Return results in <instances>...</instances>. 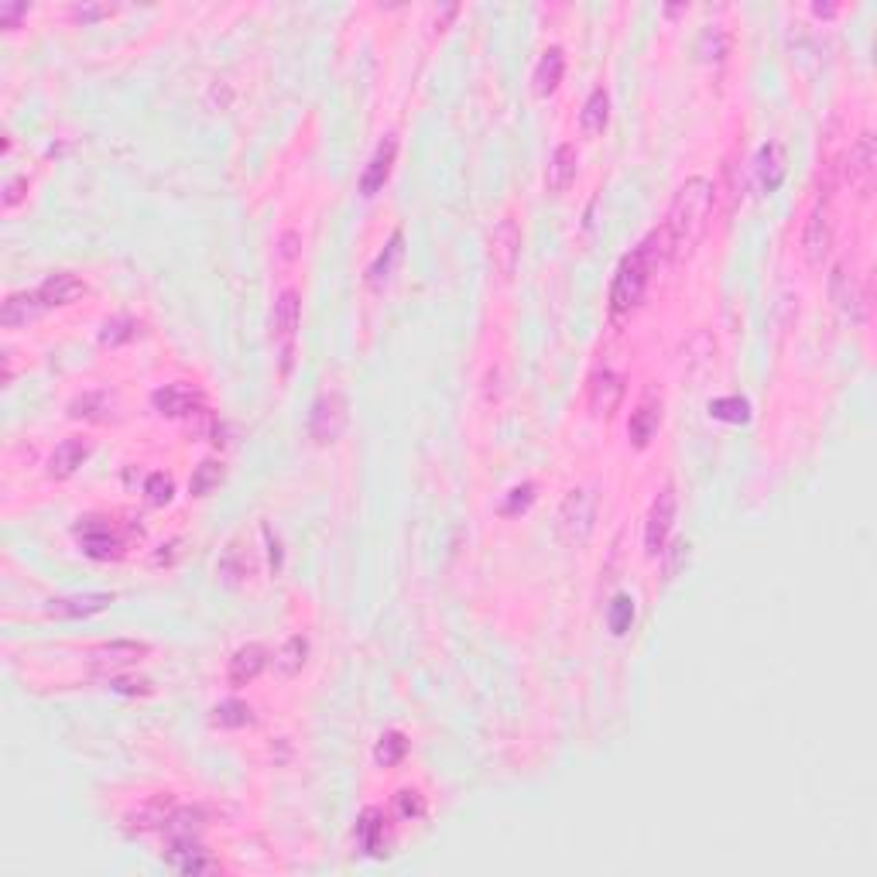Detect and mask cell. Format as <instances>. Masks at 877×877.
<instances>
[{
    "label": "cell",
    "instance_id": "obj_10",
    "mask_svg": "<svg viewBox=\"0 0 877 877\" xmlns=\"http://www.w3.org/2000/svg\"><path fill=\"white\" fill-rule=\"evenodd\" d=\"M559 521L569 542H586L593 531V521H597V501H593L590 490H569V497L559 508Z\"/></svg>",
    "mask_w": 877,
    "mask_h": 877
},
{
    "label": "cell",
    "instance_id": "obj_29",
    "mask_svg": "<svg viewBox=\"0 0 877 877\" xmlns=\"http://www.w3.org/2000/svg\"><path fill=\"white\" fill-rule=\"evenodd\" d=\"M405 758H408V737L401 734V730L381 734V740H377L374 747V761L381 764V768H394V764H401Z\"/></svg>",
    "mask_w": 877,
    "mask_h": 877
},
{
    "label": "cell",
    "instance_id": "obj_45",
    "mask_svg": "<svg viewBox=\"0 0 877 877\" xmlns=\"http://www.w3.org/2000/svg\"><path fill=\"white\" fill-rule=\"evenodd\" d=\"M840 11V7H833V4H816L812 7V14H819V18H830V14H836Z\"/></svg>",
    "mask_w": 877,
    "mask_h": 877
},
{
    "label": "cell",
    "instance_id": "obj_24",
    "mask_svg": "<svg viewBox=\"0 0 877 877\" xmlns=\"http://www.w3.org/2000/svg\"><path fill=\"white\" fill-rule=\"evenodd\" d=\"M401 254H405V233L394 230V233H391V240H388V244H384V251L374 257V264H370V271H367L370 288L388 285L391 275H394V268H398V261H401Z\"/></svg>",
    "mask_w": 877,
    "mask_h": 877
},
{
    "label": "cell",
    "instance_id": "obj_43",
    "mask_svg": "<svg viewBox=\"0 0 877 877\" xmlns=\"http://www.w3.org/2000/svg\"><path fill=\"white\" fill-rule=\"evenodd\" d=\"M21 185H24V179H11V182H7V192H4V206L7 209H11L21 199Z\"/></svg>",
    "mask_w": 877,
    "mask_h": 877
},
{
    "label": "cell",
    "instance_id": "obj_2",
    "mask_svg": "<svg viewBox=\"0 0 877 877\" xmlns=\"http://www.w3.org/2000/svg\"><path fill=\"white\" fill-rule=\"evenodd\" d=\"M662 257H669V244H665V233L655 230L651 237L641 240L621 264H617L614 281H610V316L624 319L638 309L641 299H645V292H648L651 271L658 268Z\"/></svg>",
    "mask_w": 877,
    "mask_h": 877
},
{
    "label": "cell",
    "instance_id": "obj_22",
    "mask_svg": "<svg viewBox=\"0 0 877 877\" xmlns=\"http://www.w3.org/2000/svg\"><path fill=\"white\" fill-rule=\"evenodd\" d=\"M264 665H268V651H264V645H244L233 651L230 658V686H247V682H254L257 675L264 672Z\"/></svg>",
    "mask_w": 877,
    "mask_h": 877
},
{
    "label": "cell",
    "instance_id": "obj_1",
    "mask_svg": "<svg viewBox=\"0 0 877 877\" xmlns=\"http://www.w3.org/2000/svg\"><path fill=\"white\" fill-rule=\"evenodd\" d=\"M713 203H716V189L710 179L703 175H693L679 185V192L672 196L669 213H665L662 233L665 244H669V257H682L703 240L706 227H710L713 216Z\"/></svg>",
    "mask_w": 877,
    "mask_h": 877
},
{
    "label": "cell",
    "instance_id": "obj_13",
    "mask_svg": "<svg viewBox=\"0 0 877 877\" xmlns=\"http://www.w3.org/2000/svg\"><path fill=\"white\" fill-rule=\"evenodd\" d=\"M114 603V593H72V597L48 600L45 614L62 617V621H79V617H93Z\"/></svg>",
    "mask_w": 877,
    "mask_h": 877
},
{
    "label": "cell",
    "instance_id": "obj_30",
    "mask_svg": "<svg viewBox=\"0 0 877 877\" xmlns=\"http://www.w3.org/2000/svg\"><path fill=\"white\" fill-rule=\"evenodd\" d=\"M213 723L223 730H240L247 723H254V710L247 703H240V699H223L213 710Z\"/></svg>",
    "mask_w": 877,
    "mask_h": 877
},
{
    "label": "cell",
    "instance_id": "obj_31",
    "mask_svg": "<svg viewBox=\"0 0 877 877\" xmlns=\"http://www.w3.org/2000/svg\"><path fill=\"white\" fill-rule=\"evenodd\" d=\"M710 415L716 422H730V425H744L751 418V401L737 398V394H727V398H713L710 401Z\"/></svg>",
    "mask_w": 877,
    "mask_h": 877
},
{
    "label": "cell",
    "instance_id": "obj_11",
    "mask_svg": "<svg viewBox=\"0 0 877 877\" xmlns=\"http://www.w3.org/2000/svg\"><path fill=\"white\" fill-rule=\"evenodd\" d=\"M874 165H877V148H874V134H860V138L850 144V155H847V165H843V175H847L850 189L857 192V196H871L874 189Z\"/></svg>",
    "mask_w": 877,
    "mask_h": 877
},
{
    "label": "cell",
    "instance_id": "obj_32",
    "mask_svg": "<svg viewBox=\"0 0 877 877\" xmlns=\"http://www.w3.org/2000/svg\"><path fill=\"white\" fill-rule=\"evenodd\" d=\"M305 655H309V641L302 638V634H295V638H288L285 645H281L275 665L281 675H295L305 665Z\"/></svg>",
    "mask_w": 877,
    "mask_h": 877
},
{
    "label": "cell",
    "instance_id": "obj_38",
    "mask_svg": "<svg viewBox=\"0 0 877 877\" xmlns=\"http://www.w3.org/2000/svg\"><path fill=\"white\" fill-rule=\"evenodd\" d=\"M531 504H535V484H518L508 490V497H504L501 504V514H508V518H514V514L528 511Z\"/></svg>",
    "mask_w": 877,
    "mask_h": 877
},
{
    "label": "cell",
    "instance_id": "obj_42",
    "mask_svg": "<svg viewBox=\"0 0 877 877\" xmlns=\"http://www.w3.org/2000/svg\"><path fill=\"white\" fill-rule=\"evenodd\" d=\"M264 538H268V555H271V573H281V542L271 535V528H264Z\"/></svg>",
    "mask_w": 877,
    "mask_h": 877
},
{
    "label": "cell",
    "instance_id": "obj_27",
    "mask_svg": "<svg viewBox=\"0 0 877 877\" xmlns=\"http://www.w3.org/2000/svg\"><path fill=\"white\" fill-rule=\"evenodd\" d=\"M607 120H610V93L603 90V86H597V90L586 96L583 114H579V127H583L586 138H597V134H603V127H607Z\"/></svg>",
    "mask_w": 877,
    "mask_h": 877
},
{
    "label": "cell",
    "instance_id": "obj_7",
    "mask_svg": "<svg viewBox=\"0 0 877 877\" xmlns=\"http://www.w3.org/2000/svg\"><path fill=\"white\" fill-rule=\"evenodd\" d=\"M675 511H679V497H675L672 484H665L658 490L655 501H651L648 518H645V552L651 559L665 555V545H669V535L675 525Z\"/></svg>",
    "mask_w": 877,
    "mask_h": 877
},
{
    "label": "cell",
    "instance_id": "obj_36",
    "mask_svg": "<svg viewBox=\"0 0 877 877\" xmlns=\"http://www.w3.org/2000/svg\"><path fill=\"white\" fill-rule=\"evenodd\" d=\"M394 812H398L405 823H415V819L425 816V795L418 792V788H401V792L394 795Z\"/></svg>",
    "mask_w": 877,
    "mask_h": 877
},
{
    "label": "cell",
    "instance_id": "obj_26",
    "mask_svg": "<svg viewBox=\"0 0 877 877\" xmlns=\"http://www.w3.org/2000/svg\"><path fill=\"white\" fill-rule=\"evenodd\" d=\"M357 843H360V850H364V854H370V857H381V854H388V850H384V812L381 809H364L360 812V819H357Z\"/></svg>",
    "mask_w": 877,
    "mask_h": 877
},
{
    "label": "cell",
    "instance_id": "obj_8",
    "mask_svg": "<svg viewBox=\"0 0 877 877\" xmlns=\"http://www.w3.org/2000/svg\"><path fill=\"white\" fill-rule=\"evenodd\" d=\"M299 316H302V302L295 288H285L278 295L275 309H271V340L281 347V370H288L292 364V350H295V333H299Z\"/></svg>",
    "mask_w": 877,
    "mask_h": 877
},
{
    "label": "cell",
    "instance_id": "obj_19",
    "mask_svg": "<svg viewBox=\"0 0 877 877\" xmlns=\"http://www.w3.org/2000/svg\"><path fill=\"white\" fill-rule=\"evenodd\" d=\"M148 651L151 648L144 641H110V645L93 648V665L96 669H127V665H138Z\"/></svg>",
    "mask_w": 877,
    "mask_h": 877
},
{
    "label": "cell",
    "instance_id": "obj_23",
    "mask_svg": "<svg viewBox=\"0 0 877 877\" xmlns=\"http://www.w3.org/2000/svg\"><path fill=\"white\" fill-rule=\"evenodd\" d=\"M576 168H579L576 148H573V144H559V148L552 151V158H549V172H545V185H549L552 196L566 192L569 185L576 182Z\"/></svg>",
    "mask_w": 877,
    "mask_h": 877
},
{
    "label": "cell",
    "instance_id": "obj_6",
    "mask_svg": "<svg viewBox=\"0 0 877 877\" xmlns=\"http://www.w3.org/2000/svg\"><path fill=\"white\" fill-rule=\"evenodd\" d=\"M833 233H836L833 203H830V196H819L816 203H812V209H809L806 230H802V251H806V261L812 264V268H819V264L830 257Z\"/></svg>",
    "mask_w": 877,
    "mask_h": 877
},
{
    "label": "cell",
    "instance_id": "obj_18",
    "mask_svg": "<svg viewBox=\"0 0 877 877\" xmlns=\"http://www.w3.org/2000/svg\"><path fill=\"white\" fill-rule=\"evenodd\" d=\"M168 864L175 867L179 874H209L216 871V860L206 857V850L196 843V836L192 840H172L168 843Z\"/></svg>",
    "mask_w": 877,
    "mask_h": 877
},
{
    "label": "cell",
    "instance_id": "obj_25",
    "mask_svg": "<svg viewBox=\"0 0 877 877\" xmlns=\"http://www.w3.org/2000/svg\"><path fill=\"white\" fill-rule=\"evenodd\" d=\"M45 305L42 299H38V292H11L4 299V309H0V323H4L7 329L14 326H24L28 319L42 316Z\"/></svg>",
    "mask_w": 877,
    "mask_h": 877
},
{
    "label": "cell",
    "instance_id": "obj_12",
    "mask_svg": "<svg viewBox=\"0 0 877 877\" xmlns=\"http://www.w3.org/2000/svg\"><path fill=\"white\" fill-rule=\"evenodd\" d=\"M151 405H155L158 415H168V418H185V415L206 412L203 391L189 388V384H165V388H158L155 394H151Z\"/></svg>",
    "mask_w": 877,
    "mask_h": 877
},
{
    "label": "cell",
    "instance_id": "obj_39",
    "mask_svg": "<svg viewBox=\"0 0 877 877\" xmlns=\"http://www.w3.org/2000/svg\"><path fill=\"white\" fill-rule=\"evenodd\" d=\"M172 477H165V473H151L148 480H144V494H148V504H155V508H165L168 501H172Z\"/></svg>",
    "mask_w": 877,
    "mask_h": 877
},
{
    "label": "cell",
    "instance_id": "obj_3",
    "mask_svg": "<svg viewBox=\"0 0 877 877\" xmlns=\"http://www.w3.org/2000/svg\"><path fill=\"white\" fill-rule=\"evenodd\" d=\"M830 299L847 319H864V312H867V285H864V275H860L857 264L850 261V257L836 261V268L830 275Z\"/></svg>",
    "mask_w": 877,
    "mask_h": 877
},
{
    "label": "cell",
    "instance_id": "obj_20",
    "mask_svg": "<svg viewBox=\"0 0 877 877\" xmlns=\"http://www.w3.org/2000/svg\"><path fill=\"white\" fill-rule=\"evenodd\" d=\"M86 460H90V442H86V439H62L59 446H55V453L48 456V477L66 480Z\"/></svg>",
    "mask_w": 877,
    "mask_h": 877
},
{
    "label": "cell",
    "instance_id": "obj_37",
    "mask_svg": "<svg viewBox=\"0 0 877 877\" xmlns=\"http://www.w3.org/2000/svg\"><path fill=\"white\" fill-rule=\"evenodd\" d=\"M138 336V323H134L131 316H117V319H107V326H103L100 340L110 343V347H117V343H127Z\"/></svg>",
    "mask_w": 877,
    "mask_h": 877
},
{
    "label": "cell",
    "instance_id": "obj_41",
    "mask_svg": "<svg viewBox=\"0 0 877 877\" xmlns=\"http://www.w3.org/2000/svg\"><path fill=\"white\" fill-rule=\"evenodd\" d=\"M21 14H28V4H0V24H4V28H11Z\"/></svg>",
    "mask_w": 877,
    "mask_h": 877
},
{
    "label": "cell",
    "instance_id": "obj_28",
    "mask_svg": "<svg viewBox=\"0 0 877 877\" xmlns=\"http://www.w3.org/2000/svg\"><path fill=\"white\" fill-rule=\"evenodd\" d=\"M562 72H566V55H562V48H549V52L538 59L535 66V76H531V83H535V93L538 96H549L555 86L562 83Z\"/></svg>",
    "mask_w": 877,
    "mask_h": 877
},
{
    "label": "cell",
    "instance_id": "obj_4",
    "mask_svg": "<svg viewBox=\"0 0 877 877\" xmlns=\"http://www.w3.org/2000/svg\"><path fill=\"white\" fill-rule=\"evenodd\" d=\"M350 418V405L343 398V391H323L316 401H312L309 412V436L319 446H329V442L340 439V432L347 429Z\"/></svg>",
    "mask_w": 877,
    "mask_h": 877
},
{
    "label": "cell",
    "instance_id": "obj_5",
    "mask_svg": "<svg viewBox=\"0 0 877 877\" xmlns=\"http://www.w3.org/2000/svg\"><path fill=\"white\" fill-rule=\"evenodd\" d=\"M72 535L79 538V545H83V552L90 555V559H100V562L120 559L127 549V538L120 535L117 525H110V518H96V514L79 518V525L72 528Z\"/></svg>",
    "mask_w": 877,
    "mask_h": 877
},
{
    "label": "cell",
    "instance_id": "obj_40",
    "mask_svg": "<svg viewBox=\"0 0 877 877\" xmlns=\"http://www.w3.org/2000/svg\"><path fill=\"white\" fill-rule=\"evenodd\" d=\"M114 11V7H107V4H79V7H72V18L76 21H100V18H107V14Z\"/></svg>",
    "mask_w": 877,
    "mask_h": 877
},
{
    "label": "cell",
    "instance_id": "obj_33",
    "mask_svg": "<svg viewBox=\"0 0 877 877\" xmlns=\"http://www.w3.org/2000/svg\"><path fill=\"white\" fill-rule=\"evenodd\" d=\"M220 480H223V463H216V460H203V463L196 466V473H192V480H189L192 497H206V494H213V490L220 487Z\"/></svg>",
    "mask_w": 877,
    "mask_h": 877
},
{
    "label": "cell",
    "instance_id": "obj_14",
    "mask_svg": "<svg viewBox=\"0 0 877 877\" xmlns=\"http://www.w3.org/2000/svg\"><path fill=\"white\" fill-rule=\"evenodd\" d=\"M621 401H624L621 374H614V370H597V374L590 377V412L600 418H610L621 408Z\"/></svg>",
    "mask_w": 877,
    "mask_h": 877
},
{
    "label": "cell",
    "instance_id": "obj_21",
    "mask_svg": "<svg viewBox=\"0 0 877 877\" xmlns=\"http://www.w3.org/2000/svg\"><path fill=\"white\" fill-rule=\"evenodd\" d=\"M754 179H758L761 192H775L778 185L785 182V151L778 141H768L758 151V162H754Z\"/></svg>",
    "mask_w": 877,
    "mask_h": 877
},
{
    "label": "cell",
    "instance_id": "obj_34",
    "mask_svg": "<svg viewBox=\"0 0 877 877\" xmlns=\"http://www.w3.org/2000/svg\"><path fill=\"white\" fill-rule=\"evenodd\" d=\"M247 573H251V559H244V555H240V545L230 542L227 552H223V559H220V576L227 579L230 586H237L240 579H247Z\"/></svg>",
    "mask_w": 877,
    "mask_h": 877
},
{
    "label": "cell",
    "instance_id": "obj_44",
    "mask_svg": "<svg viewBox=\"0 0 877 877\" xmlns=\"http://www.w3.org/2000/svg\"><path fill=\"white\" fill-rule=\"evenodd\" d=\"M281 257H285V261L295 257V233H285V240H281Z\"/></svg>",
    "mask_w": 877,
    "mask_h": 877
},
{
    "label": "cell",
    "instance_id": "obj_15",
    "mask_svg": "<svg viewBox=\"0 0 877 877\" xmlns=\"http://www.w3.org/2000/svg\"><path fill=\"white\" fill-rule=\"evenodd\" d=\"M658 425H662V398L655 391H648L645 398L638 401V408L631 412V422H627V436L638 449H645L651 439H655Z\"/></svg>",
    "mask_w": 877,
    "mask_h": 877
},
{
    "label": "cell",
    "instance_id": "obj_17",
    "mask_svg": "<svg viewBox=\"0 0 877 877\" xmlns=\"http://www.w3.org/2000/svg\"><path fill=\"white\" fill-rule=\"evenodd\" d=\"M394 158H398V141L384 138L374 148V155H370L364 175H360V192H364V196H377V192L384 189V182H388V175L394 168Z\"/></svg>",
    "mask_w": 877,
    "mask_h": 877
},
{
    "label": "cell",
    "instance_id": "obj_16",
    "mask_svg": "<svg viewBox=\"0 0 877 877\" xmlns=\"http://www.w3.org/2000/svg\"><path fill=\"white\" fill-rule=\"evenodd\" d=\"M35 292H38V299H42L45 309H55V305H72L76 299H83L86 281L79 275H72V271H52Z\"/></svg>",
    "mask_w": 877,
    "mask_h": 877
},
{
    "label": "cell",
    "instance_id": "obj_9",
    "mask_svg": "<svg viewBox=\"0 0 877 877\" xmlns=\"http://www.w3.org/2000/svg\"><path fill=\"white\" fill-rule=\"evenodd\" d=\"M490 268H494V275L501 281H508L514 275V268H518L521 261V227L514 216H504V220H497V227L490 230Z\"/></svg>",
    "mask_w": 877,
    "mask_h": 877
},
{
    "label": "cell",
    "instance_id": "obj_35",
    "mask_svg": "<svg viewBox=\"0 0 877 877\" xmlns=\"http://www.w3.org/2000/svg\"><path fill=\"white\" fill-rule=\"evenodd\" d=\"M607 624H610V634H617V638H624V634L631 631V624H634V600L627 597V593L614 597V603H610Z\"/></svg>",
    "mask_w": 877,
    "mask_h": 877
}]
</instances>
